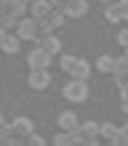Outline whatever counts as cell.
<instances>
[{"mask_svg":"<svg viewBox=\"0 0 128 146\" xmlns=\"http://www.w3.org/2000/svg\"><path fill=\"white\" fill-rule=\"evenodd\" d=\"M124 111L128 113V101H124Z\"/></svg>","mask_w":128,"mask_h":146,"instance_id":"cb8c5ba5","label":"cell"},{"mask_svg":"<svg viewBox=\"0 0 128 146\" xmlns=\"http://www.w3.org/2000/svg\"><path fill=\"white\" fill-rule=\"evenodd\" d=\"M19 35H21V39H33V37H37L35 21H31V19H23V21L19 23Z\"/></svg>","mask_w":128,"mask_h":146,"instance_id":"277c9868","label":"cell"},{"mask_svg":"<svg viewBox=\"0 0 128 146\" xmlns=\"http://www.w3.org/2000/svg\"><path fill=\"white\" fill-rule=\"evenodd\" d=\"M39 45H42L44 50H48L50 54H56L58 50H60V41H58L56 37H46L44 41H39Z\"/></svg>","mask_w":128,"mask_h":146,"instance_id":"7c38bea8","label":"cell"},{"mask_svg":"<svg viewBox=\"0 0 128 146\" xmlns=\"http://www.w3.org/2000/svg\"><path fill=\"white\" fill-rule=\"evenodd\" d=\"M114 64H116V60H112L110 56H101L99 60H97V68H99V70H105V72H112Z\"/></svg>","mask_w":128,"mask_h":146,"instance_id":"4fadbf2b","label":"cell"},{"mask_svg":"<svg viewBox=\"0 0 128 146\" xmlns=\"http://www.w3.org/2000/svg\"><path fill=\"white\" fill-rule=\"evenodd\" d=\"M31 132H33V123L29 121V119H25V117H19V119L15 121V134L29 136Z\"/></svg>","mask_w":128,"mask_h":146,"instance_id":"8992f818","label":"cell"},{"mask_svg":"<svg viewBox=\"0 0 128 146\" xmlns=\"http://www.w3.org/2000/svg\"><path fill=\"white\" fill-rule=\"evenodd\" d=\"M17 47H19V39H17V37H11V35H6L2 31V50L6 54H15Z\"/></svg>","mask_w":128,"mask_h":146,"instance_id":"8fae6325","label":"cell"},{"mask_svg":"<svg viewBox=\"0 0 128 146\" xmlns=\"http://www.w3.org/2000/svg\"><path fill=\"white\" fill-rule=\"evenodd\" d=\"M85 11H87V4L83 0H70V2L66 4V13L72 15V17H81Z\"/></svg>","mask_w":128,"mask_h":146,"instance_id":"5b68a950","label":"cell"},{"mask_svg":"<svg viewBox=\"0 0 128 146\" xmlns=\"http://www.w3.org/2000/svg\"><path fill=\"white\" fill-rule=\"evenodd\" d=\"M58 125H60L62 130H72L74 125H76V117H74V113L64 111L60 117H58Z\"/></svg>","mask_w":128,"mask_h":146,"instance_id":"52a82bcc","label":"cell"},{"mask_svg":"<svg viewBox=\"0 0 128 146\" xmlns=\"http://www.w3.org/2000/svg\"><path fill=\"white\" fill-rule=\"evenodd\" d=\"M112 72H116V74H118V84H120V82H124V76L128 74V58L116 60V64H114V70H112Z\"/></svg>","mask_w":128,"mask_h":146,"instance_id":"ba28073f","label":"cell"},{"mask_svg":"<svg viewBox=\"0 0 128 146\" xmlns=\"http://www.w3.org/2000/svg\"><path fill=\"white\" fill-rule=\"evenodd\" d=\"M48 21H50L54 27H58V25H62L64 19H62V15H60V13H50V15H48Z\"/></svg>","mask_w":128,"mask_h":146,"instance_id":"d6986e66","label":"cell"},{"mask_svg":"<svg viewBox=\"0 0 128 146\" xmlns=\"http://www.w3.org/2000/svg\"><path fill=\"white\" fill-rule=\"evenodd\" d=\"M29 142H31V144H37V146H39V144H44V140L39 138V136H31V138H29Z\"/></svg>","mask_w":128,"mask_h":146,"instance_id":"603a6c76","label":"cell"},{"mask_svg":"<svg viewBox=\"0 0 128 146\" xmlns=\"http://www.w3.org/2000/svg\"><path fill=\"white\" fill-rule=\"evenodd\" d=\"M120 11H122V17L128 19V0H120Z\"/></svg>","mask_w":128,"mask_h":146,"instance_id":"44dd1931","label":"cell"},{"mask_svg":"<svg viewBox=\"0 0 128 146\" xmlns=\"http://www.w3.org/2000/svg\"><path fill=\"white\" fill-rule=\"evenodd\" d=\"M83 130H85V134H87V138H93V136L99 134V130H97V123H93V121L85 123V125H83Z\"/></svg>","mask_w":128,"mask_h":146,"instance_id":"e0dca14e","label":"cell"},{"mask_svg":"<svg viewBox=\"0 0 128 146\" xmlns=\"http://www.w3.org/2000/svg\"><path fill=\"white\" fill-rule=\"evenodd\" d=\"M105 17L110 19L112 23H118L120 19H124L122 17V11H120V4H118V6H110V8H107V13H105Z\"/></svg>","mask_w":128,"mask_h":146,"instance_id":"5bb4252c","label":"cell"},{"mask_svg":"<svg viewBox=\"0 0 128 146\" xmlns=\"http://www.w3.org/2000/svg\"><path fill=\"white\" fill-rule=\"evenodd\" d=\"M50 52L44 50V47H37V50L31 52V56H29V66L31 68H46L48 64H50Z\"/></svg>","mask_w":128,"mask_h":146,"instance_id":"7a4b0ae2","label":"cell"},{"mask_svg":"<svg viewBox=\"0 0 128 146\" xmlns=\"http://www.w3.org/2000/svg\"><path fill=\"white\" fill-rule=\"evenodd\" d=\"M87 93H89V91H87V86H85V82L81 78H74L72 82H68L64 86V95L70 101H83L87 97Z\"/></svg>","mask_w":128,"mask_h":146,"instance_id":"6da1fadb","label":"cell"},{"mask_svg":"<svg viewBox=\"0 0 128 146\" xmlns=\"http://www.w3.org/2000/svg\"><path fill=\"white\" fill-rule=\"evenodd\" d=\"M120 89H122V99L128 101V82H120Z\"/></svg>","mask_w":128,"mask_h":146,"instance_id":"7402d4cb","label":"cell"},{"mask_svg":"<svg viewBox=\"0 0 128 146\" xmlns=\"http://www.w3.org/2000/svg\"><path fill=\"white\" fill-rule=\"evenodd\" d=\"M118 41H120L124 47H128V29H124V31L118 35Z\"/></svg>","mask_w":128,"mask_h":146,"instance_id":"ffe728a7","label":"cell"},{"mask_svg":"<svg viewBox=\"0 0 128 146\" xmlns=\"http://www.w3.org/2000/svg\"><path fill=\"white\" fill-rule=\"evenodd\" d=\"M101 2H112V0H101Z\"/></svg>","mask_w":128,"mask_h":146,"instance_id":"d4e9b609","label":"cell"},{"mask_svg":"<svg viewBox=\"0 0 128 146\" xmlns=\"http://www.w3.org/2000/svg\"><path fill=\"white\" fill-rule=\"evenodd\" d=\"M124 128H126V132H128V123H126V125H124Z\"/></svg>","mask_w":128,"mask_h":146,"instance_id":"484cf974","label":"cell"},{"mask_svg":"<svg viewBox=\"0 0 128 146\" xmlns=\"http://www.w3.org/2000/svg\"><path fill=\"white\" fill-rule=\"evenodd\" d=\"M70 74L74 76V78H87L89 76V64L87 62H83V60H76V64H74V68L70 70Z\"/></svg>","mask_w":128,"mask_h":146,"instance_id":"9c48e42d","label":"cell"},{"mask_svg":"<svg viewBox=\"0 0 128 146\" xmlns=\"http://www.w3.org/2000/svg\"><path fill=\"white\" fill-rule=\"evenodd\" d=\"M50 13H52V11H50V4H48L46 0H37V2H33V17L46 19Z\"/></svg>","mask_w":128,"mask_h":146,"instance_id":"30bf717a","label":"cell"},{"mask_svg":"<svg viewBox=\"0 0 128 146\" xmlns=\"http://www.w3.org/2000/svg\"><path fill=\"white\" fill-rule=\"evenodd\" d=\"M124 142H128V132H126V128H124V130H118L116 136L112 138V144H124Z\"/></svg>","mask_w":128,"mask_h":146,"instance_id":"2e32d148","label":"cell"},{"mask_svg":"<svg viewBox=\"0 0 128 146\" xmlns=\"http://www.w3.org/2000/svg\"><path fill=\"white\" fill-rule=\"evenodd\" d=\"M48 82H50V74L44 68H33L31 76H29V84L33 89H44V86H48Z\"/></svg>","mask_w":128,"mask_h":146,"instance_id":"3957f363","label":"cell"},{"mask_svg":"<svg viewBox=\"0 0 128 146\" xmlns=\"http://www.w3.org/2000/svg\"><path fill=\"white\" fill-rule=\"evenodd\" d=\"M74 64H76V58H70V56H64L62 58V70L70 72L72 68H74Z\"/></svg>","mask_w":128,"mask_h":146,"instance_id":"ac0fdd59","label":"cell"},{"mask_svg":"<svg viewBox=\"0 0 128 146\" xmlns=\"http://www.w3.org/2000/svg\"><path fill=\"white\" fill-rule=\"evenodd\" d=\"M116 132H118V130L114 128L112 123H103V125H101V130H99V134L103 136V138H110V140L116 136Z\"/></svg>","mask_w":128,"mask_h":146,"instance_id":"9a60e30c","label":"cell"}]
</instances>
